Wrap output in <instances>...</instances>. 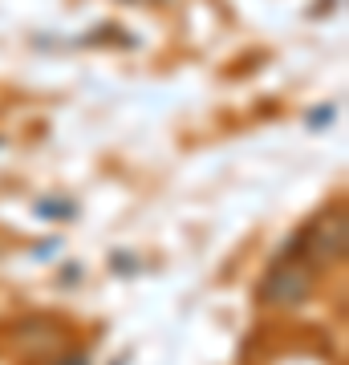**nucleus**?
Returning <instances> with one entry per match:
<instances>
[{"label":"nucleus","instance_id":"f257e3e1","mask_svg":"<svg viewBox=\"0 0 349 365\" xmlns=\"http://www.w3.org/2000/svg\"><path fill=\"white\" fill-rule=\"evenodd\" d=\"M313 288H317V272L305 260H276L260 280L256 300L268 309H297L313 297Z\"/></svg>","mask_w":349,"mask_h":365},{"label":"nucleus","instance_id":"f03ea898","mask_svg":"<svg viewBox=\"0 0 349 365\" xmlns=\"http://www.w3.org/2000/svg\"><path fill=\"white\" fill-rule=\"evenodd\" d=\"M297 240H300V252H305L300 260L309 264L313 272H317V268H329V264H341L345 260V211L321 215V220L309 223Z\"/></svg>","mask_w":349,"mask_h":365},{"label":"nucleus","instance_id":"7ed1b4c3","mask_svg":"<svg viewBox=\"0 0 349 365\" xmlns=\"http://www.w3.org/2000/svg\"><path fill=\"white\" fill-rule=\"evenodd\" d=\"M16 345L25 353H33V357H57V353H65V329H57L53 321H41V317H29V321H21V325L13 329Z\"/></svg>","mask_w":349,"mask_h":365},{"label":"nucleus","instance_id":"20e7f679","mask_svg":"<svg viewBox=\"0 0 349 365\" xmlns=\"http://www.w3.org/2000/svg\"><path fill=\"white\" fill-rule=\"evenodd\" d=\"M53 365H90V361H86V353H57Z\"/></svg>","mask_w":349,"mask_h":365}]
</instances>
